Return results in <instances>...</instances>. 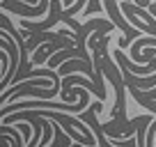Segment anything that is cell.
Returning a JSON list of instances; mask_svg holds the SVG:
<instances>
[{"label": "cell", "mask_w": 156, "mask_h": 147, "mask_svg": "<svg viewBox=\"0 0 156 147\" xmlns=\"http://www.w3.org/2000/svg\"><path fill=\"white\" fill-rule=\"evenodd\" d=\"M53 131H55V140L51 147H71V136L64 133L62 124H53Z\"/></svg>", "instance_id": "7a4b0ae2"}, {"label": "cell", "mask_w": 156, "mask_h": 147, "mask_svg": "<svg viewBox=\"0 0 156 147\" xmlns=\"http://www.w3.org/2000/svg\"><path fill=\"white\" fill-rule=\"evenodd\" d=\"M140 103H142V106L147 108V110H151V113L156 115V101H140Z\"/></svg>", "instance_id": "3957f363"}, {"label": "cell", "mask_w": 156, "mask_h": 147, "mask_svg": "<svg viewBox=\"0 0 156 147\" xmlns=\"http://www.w3.org/2000/svg\"><path fill=\"white\" fill-rule=\"evenodd\" d=\"M122 76H124V83L129 85V88H138V90H151L156 85V74L154 76H145V78H138V76H133L129 69L122 67Z\"/></svg>", "instance_id": "6da1fadb"}]
</instances>
